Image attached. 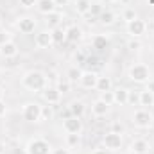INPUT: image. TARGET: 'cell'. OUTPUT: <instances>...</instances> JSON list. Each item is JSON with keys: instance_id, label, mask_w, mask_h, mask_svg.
Instances as JSON below:
<instances>
[{"instance_id": "5b68a950", "label": "cell", "mask_w": 154, "mask_h": 154, "mask_svg": "<svg viewBox=\"0 0 154 154\" xmlns=\"http://www.w3.org/2000/svg\"><path fill=\"white\" fill-rule=\"evenodd\" d=\"M124 145V138L120 133H115V131H108L104 136H102V147L108 151V152H116L120 151Z\"/></svg>"}, {"instance_id": "d590c367", "label": "cell", "mask_w": 154, "mask_h": 154, "mask_svg": "<svg viewBox=\"0 0 154 154\" xmlns=\"http://www.w3.org/2000/svg\"><path fill=\"white\" fill-rule=\"evenodd\" d=\"M127 47H129V50H140L142 48V43L138 41V38H133L127 43Z\"/></svg>"}, {"instance_id": "7c38bea8", "label": "cell", "mask_w": 154, "mask_h": 154, "mask_svg": "<svg viewBox=\"0 0 154 154\" xmlns=\"http://www.w3.org/2000/svg\"><path fill=\"white\" fill-rule=\"evenodd\" d=\"M16 27H18V31H20L22 34H31V32H34V29H36V20L31 18V16H22V18H18Z\"/></svg>"}, {"instance_id": "ffe728a7", "label": "cell", "mask_w": 154, "mask_h": 154, "mask_svg": "<svg viewBox=\"0 0 154 154\" xmlns=\"http://www.w3.org/2000/svg\"><path fill=\"white\" fill-rule=\"evenodd\" d=\"M95 90H97L99 93H104V91H109V90H113V81H111V77H108V75H99Z\"/></svg>"}, {"instance_id": "5bb4252c", "label": "cell", "mask_w": 154, "mask_h": 154, "mask_svg": "<svg viewBox=\"0 0 154 154\" xmlns=\"http://www.w3.org/2000/svg\"><path fill=\"white\" fill-rule=\"evenodd\" d=\"M109 108H111V106H108L104 100L97 99V100H93V104H91V115L95 116V118H102V116H106L109 113Z\"/></svg>"}, {"instance_id": "9a60e30c", "label": "cell", "mask_w": 154, "mask_h": 154, "mask_svg": "<svg viewBox=\"0 0 154 154\" xmlns=\"http://www.w3.org/2000/svg\"><path fill=\"white\" fill-rule=\"evenodd\" d=\"M113 95H115V104L118 106H127L129 104V95L131 91L125 88V86H118L113 90Z\"/></svg>"}, {"instance_id": "7dc6e473", "label": "cell", "mask_w": 154, "mask_h": 154, "mask_svg": "<svg viewBox=\"0 0 154 154\" xmlns=\"http://www.w3.org/2000/svg\"><path fill=\"white\" fill-rule=\"evenodd\" d=\"M147 2H149V5H152L154 7V0H147Z\"/></svg>"}, {"instance_id": "603a6c76", "label": "cell", "mask_w": 154, "mask_h": 154, "mask_svg": "<svg viewBox=\"0 0 154 154\" xmlns=\"http://www.w3.org/2000/svg\"><path fill=\"white\" fill-rule=\"evenodd\" d=\"M68 109H70L72 116H77V118H82L84 113H86V106H84L82 100H72L70 106H68Z\"/></svg>"}, {"instance_id": "7402d4cb", "label": "cell", "mask_w": 154, "mask_h": 154, "mask_svg": "<svg viewBox=\"0 0 154 154\" xmlns=\"http://www.w3.org/2000/svg\"><path fill=\"white\" fill-rule=\"evenodd\" d=\"M45 22H47V25H48L50 29H56V27H59L61 22H63V13H61V11H54V13H50V14L45 16Z\"/></svg>"}, {"instance_id": "484cf974", "label": "cell", "mask_w": 154, "mask_h": 154, "mask_svg": "<svg viewBox=\"0 0 154 154\" xmlns=\"http://www.w3.org/2000/svg\"><path fill=\"white\" fill-rule=\"evenodd\" d=\"M99 22L102 23V25H106V27H109V25H113L116 22V14L113 11H109V9H106V11H102V14L99 16Z\"/></svg>"}, {"instance_id": "d6986e66", "label": "cell", "mask_w": 154, "mask_h": 154, "mask_svg": "<svg viewBox=\"0 0 154 154\" xmlns=\"http://www.w3.org/2000/svg\"><path fill=\"white\" fill-rule=\"evenodd\" d=\"M91 47H93L95 50L102 52V50H106V48L109 47V38L104 36V34H95L93 39H91Z\"/></svg>"}, {"instance_id": "f907efd6", "label": "cell", "mask_w": 154, "mask_h": 154, "mask_svg": "<svg viewBox=\"0 0 154 154\" xmlns=\"http://www.w3.org/2000/svg\"><path fill=\"white\" fill-rule=\"evenodd\" d=\"M152 23H154V20H152Z\"/></svg>"}, {"instance_id": "ee69618b", "label": "cell", "mask_w": 154, "mask_h": 154, "mask_svg": "<svg viewBox=\"0 0 154 154\" xmlns=\"http://www.w3.org/2000/svg\"><path fill=\"white\" fill-rule=\"evenodd\" d=\"M0 154H5V143L0 140Z\"/></svg>"}, {"instance_id": "836d02e7", "label": "cell", "mask_w": 154, "mask_h": 154, "mask_svg": "<svg viewBox=\"0 0 154 154\" xmlns=\"http://www.w3.org/2000/svg\"><path fill=\"white\" fill-rule=\"evenodd\" d=\"M122 18L129 23L131 20H134V18H138L136 16V13H134V9H124V13H122Z\"/></svg>"}, {"instance_id": "b9f144b4", "label": "cell", "mask_w": 154, "mask_h": 154, "mask_svg": "<svg viewBox=\"0 0 154 154\" xmlns=\"http://www.w3.org/2000/svg\"><path fill=\"white\" fill-rule=\"evenodd\" d=\"M91 154H109L104 147H99V149H95V151H91Z\"/></svg>"}, {"instance_id": "83f0119b", "label": "cell", "mask_w": 154, "mask_h": 154, "mask_svg": "<svg viewBox=\"0 0 154 154\" xmlns=\"http://www.w3.org/2000/svg\"><path fill=\"white\" fill-rule=\"evenodd\" d=\"M81 138H82V134H66V138H65L66 147H68V149L79 147V145H81Z\"/></svg>"}, {"instance_id": "4fadbf2b", "label": "cell", "mask_w": 154, "mask_h": 154, "mask_svg": "<svg viewBox=\"0 0 154 154\" xmlns=\"http://www.w3.org/2000/svg\"><path fill=\"white\" fill-rule=\"evenodd\" d=\"M34 45L38 48H50L54 45L50 31H39L38 34H36V38H34Z\"/></svg>"}, {"instance_id": "ac0fdd59", "label": "cell", "mask_w": 154, "mask_h": 154, "mask_svg": "<svg viewBox=\"0 0 154 154\" xmlns=\"http://www.w3.org/2000/svg\"><path fill=\"white\" fill-rule=\"evenodd\" d=\"M138 104H140L143 109H151V108H154V93L147 91L145 88L140 90V93H138Z\"/></svg>"}, {"instance_id": "681fc988", "label": "cell", "mask_w": 154, "mask_h": 154, "mask_svg": "<svg viewBox=\"0 0 154 154\" xmlns=\"http://www.w3.org/2000/svg\"><path fill=\"white\" fill-rule=\"evenodd\" d=\"M152 138H154V134H152Z\"/></svg>"}, {"instance_id": "6da1fadb", "label": "cell", "mask_w": 154, "mask_h": 154, "mask_svg": "<svg viewBox=\"0 0 154 154\" xmlns=\"http://www.w3.org/2000/svg\"><path fill=\"white\" fill-rule=\"evenodd\" d=\"M48 81H47V74L39 72V70H29L22 77V86L32 93H41L47 88Z\"/></svg>"}, {"instance_id": "ba28073f", "label": "cell", "mask_w": 154, "mask_h": 154, "mask_svg": "<svg viewBox=\"0 0 154 154\" xmlns=\"http://www.w3.org/2000/svg\"><path fill=\"white\" fill-rule=\"evenodd\" d=\"M147 32V22L142 18H134L127 23V34L131 38H142Z\"/></svg>"}, {"instance_id": "f546056e", "label": "cell", "mask_w": 154, "mask_h": 154, "mask_svg": "<svg viewBox=\"0 0 154 154\" xmlns=\"http://www.w3.org/2000/svg\"><path fill=\"white\" fill-rule=\"evenodd\" d=\"M102 4H91V7H90V13L86 14V16H91V18H97L99 20V16L102 14Z\"/></svg>"}, {"instance_id": "44dd1931", "label": "cell", "mask_w": 154, "mask_h": 154, "mask_svg": "<svg viewBox=\"0 0 154 154\" xmlns=\"http://www.w3.org/2000/svg\"><path fill=\"white\" fill-rule=\"evenodd\" d=\"M36 9H38L41 14H50V13H54L57 7H56V4H54V0H38L36 2Z\"/></svg>"}, {"instance_id": "c3c4849f", "label": "cell", "mask_w": 154, "mask_h": 154, "mask_svg": "<svg viewBox=\"0 0 154 154\" xmlns=\"http://www.w3.org/2000/svg\"><path fill=\"white\" fill-rule=\"evenodd\" d=\"M0 25H2V18H0Z\"/></svg>"}, {"instance_id": "e575fe53", "label": "cell", "mask_w": 154, "mask_h": 154, "mask_svg": "<svg viewBox=\"0 0 154 154\" xmlns=\"http://www.w3.org/2000/svg\"><path fill=\"white\" fill-rule=\"evenodd\" d=\"M36 2H38V0H18L20 7H23V9H31V7H34Z\"/></svg>"}, {"instance_id": "f1b7e54d", "label": "cell", "mask_w": 154, "mask_h": 154, "mask_svg": "<svg viewBox=\"0 0 154 154\" xmlns=\"http://www.w3.org/2000/svg\"><path fill=\"white\" fill-rule=\"evenodd\" d=\"M52 118H54V106H48V104L41 106V122H48Z\"/></svg>"}, {"instance_id": "60d3db41", "label": "cell", "mask_w": 154, "mask_h": 154, "mask_svg": "<svg viewBox=\"0 0 154 154\" xmlns=\"http://www.w3.org/2000/svg\"><path fill=\"white\" fill-rule=\"evenodd\" d=\"M111 131H115V133H120V134H122V133H124V127H122V124H116V122H115Z\"/></svg>"}, {"instance_id": "4316f807", "label": "cell", "mask_w": 154, "mask_h": 154, "mask_svg": "<svg viewBox=\"0 0 154 154\" xmlns=\"http://www.w3.org/2000/svg\"><path fill=\"white\" fill-rule=\"evenodd\" d=\"M81 75H82V70H79L77 66H70V68L66 70V81H70L72 84H74V82H79Z\"/></svg>"}, {"instance_id": "52a82bcc", "label": "cell", "mask_w": 154, "mask_h": 154, "mask_svg": "<svg viewBox=\"0 0 154 154\" xmlns=\"http://www.w3.org/2000/svg\"><path fill=\"white\" fill-rule=\"evenodd\" d=\"M41 97H43V100H45L48 106H57V104H61V100H63V93L57 90L56 84H47V88L41 91Z\"/></svg>"}, {"instance_id": "2e32d148", "label": "cell", "mask_w": 154, "mask_h": 154, "mask_svg": "<svg viewBox=\"0 0 154 154\" xmlns=\"http://www.w3.org/2000/svg\"><path fill=\"white\" fill-rule=\"evenodd\" d=\"M18 52H20V47H18L14 41H9V43H5V45L0 47V56L5 57V59H13V57H16Z\"/></svg>"}, {"instance_id": "7a4b0ae2", "label": "cell", "mask_w": 154, "mask_h": 154, "mask_svg": "<svg viewBox=\"0 0 154 154\" xmlns=\"http://www.w3.org/2000/svg\"><path fill=\"white\" fill-rule=\"evenodd\" d=\"M129 79L136 84H145L147 81H151V68L145 63H134L129 68Z\"/></svg>"}, {"instance_id": "3957f363", "label": "cell", "mask_w": 154, "mask_h": 154, "mask_svg": "<svg viewBox=\"0 0 154 154\" xmlns=\"http://www.w3.org/2000/svg\"><path fill=\"white\" fill-rule=\"evenodd\" d=\"M131 122H133V125L138 127V129H151L154 125V115L151 113V109L140 108V109H136V111L131 115Z\"/></svg>"}, {"instance_id": "f35d334b", "label": "cell", "mask_w": 154, "mask_h": 154, "mask_svg": "<svg viewBox=\"0 0 154 154\" xmlns=\"http://www.w3.org/2000/svg\"><path fill=\"white\" fill-rule=\"evenodd\" d=\"M54 4H56V7H65L70 4V0H54Z\"/></svg>"}, {"instance_id": "bcb514c9", "label": "cell", "mask_w": 154, "mask_h": 154, "mask_svg": "<svg viewBox=\"0 0 154 154\" xmlns=\"http://www.w3.org/2000/svg\"><path fill=\"white\" fill-rule=\"evenodd\" d=\"M0 100H4V88L0 86Z\"/></svg>"}, {"instance_id": "74e56055", "label": "cell", "mask_w": 154, "mask_h": 154, "mask_svg": "<svg viewBox=\"0 0 154 154\" xmlns=\"http://www.w3.org/2000/svg\"><path fill=\"white\" fill-rule=\"evenodd\" d=\"M52 154H70L68 147H57V149H52Z\"/></svg>"}, {"instance_id": "8d00e7d4", "label": "cell", "mask_w": 154, "mask_h": 154, "mask_svg": "<svg viewBox=\"0 0 154 154\" xmlns=\"http://www.w3.org/2000/svg\"><path fill=\"white\" fill-rule=\"evenodd\" d=\"M5 115H7V104L5 100H0V118H4Z\"/></svg>"}, {"instance_id": "e0dca14e", "label": "cell", "mask_w": 154, "mask_h": 154, "mask_svg": "<svg viewBox=\"0 0 154 154\" xmlns=\"http://www.w3.org/2000/svg\"><path fill=\"white\" fill-rule=\"evenodd\" d=\"M82 36H84V32H82V29L79 25L72 23V25L66 27V41L68 43H79L82 39Z\"/></svg>"}, {"instance_id": "7bdbcfd3", "label": "cell", "mask_w": 154, "mask_h": 154, "mask_svg": "<svg viewBox=\"0 0 154 154\" xmlns=\"http://www.w3.org/2000/svg\"><path fill=\"white\" fill-rule=\"evenodd\" d=\"M97 61H99L97 57H86V65H99Z\"/></svg>"}, {"instance_id": "d6a6232c", "label": "cell", "mask_w": 154, "mask_h": 154, "mask_svg": "<svg viewBox=\"0 0 154 154\" xmlns=\"http://www.w3.org/2000/svg\"><path fill=\"white\" fill-rule=\"evenodd\" d=\"M9 41H13L11 32H9V31H5V29H0V47H2V45H5V43H9Z\"/></svg>"}, {"instance_id": "277c9868", "label": "cell", "mask_w": 154, "mask_h": 154, "mask_svg": "<svg viewBox=\"0 0 154 154\" xmlns=\"http://www.w3.org/2000/svg\"><path fill=\"white\" fill-rule=\"evenodd\" d=\"M25 152L27 154H52V145L45 138H39V136L38 138H31L27 142Z\"/></svg>"}, {"instance_id": "4dcf8cb0", "label": "cell", "mask_w": 154, "mask_h": 154, "mask_svg": "<svg viewBox=\"0 0 154 154\" xmlns=\"http://www.w3.org/2000/svg\"><path fill=\"white\" fill-rule=\"evenodd\" d=\"M99 99H100V100H104L108 106H113V104H115V95H113V90L100 93V97H99Z\"/></svg>"}, {"instance_id": "30bf717a", "label": "cell", "mask_w": 154, "mask_h": 154, "mask_svg": "<svg viewBox=\"0 0 154 154\" xmlns=\"http://www.w3.org/2000/svg\"><path fill=\"white\" fill-rule=\"evenodd\" d=\"M151 152V143L145 138H136L129 143V154H149Z\"/></svg>"}, {"instance_id": "9c48e42d", "label": "cell", "mask_w": 154, "mask_h": 154, "mask_svg": "<svg viewBox=\"0 0 154 154\" xmlns=\"http://www.w3.org/2000/svg\"><path fill=\"white\" fill-rule=\"evenodd\" d=\"M63 129L66 134H81L84 125H82V120L77 118V116H68L66 120H63Z\"/></svg>"}, {"instance_id": "cb8c5ba5", "label": "cell", "mask_w": 154, "mask_h": 154, "mask_svg": "<svg viewBox=\"0 0 154 154\" xmlns=\"http://www.w3.org/2000/svg\"><path fill=\"white\" fill-rule=\"evenodd\" d=\"M50 34H52L54 45H63L66 41V29H63L61 25L56 27V29H50Z\"/></svg>"}, {"instance_id": "ab89813d", "label": "cell", "mask_w": 154, "mask_h": 154, "mask_svg": "<svg viewBox=\"0 0 154 154\" xmlns=\"http://www.w3.org/2000/svg\"><path fill=\"white\" fill-rule=\"evenodd\" d=\"M145 90H147V91H151V93H154V81H152V79L145 82Z\"/></svg>"}, {"instance_id": "8fae6325", "label": "cell", "mask_w": 154, "mask_h": 154, "mask_svg": "<svg viewBox=\"0 0 154 154\" xmlns=\"http://www.w3.org/2000/svg\"><path fill=\"white\" fill-rule=\"evenodd\" d=\"M97 79H99V74H97V72L86 70V72H82V75H81V79H79V84H81L84 90H95Z\"/></svg>"}, {"instance_id": "1f68e13d", "label": "cell", "mask_w": 154, "mask_h": 154, "mask_svg": "<svg viewBox=\"0 0 154 154\" xmlns=\"http://www.w3.org/2000/svg\"><path fill=\"white\" fill-rule=\"evenodd\" d=\"M56 86H57V90H59L63 95H65V93H68V91L72 90V82H70V81H66V79H65V81L61 79V81H59Z\"/></svg>"}, {"instance_id": "f6af8a7d", "label": "cell", "mask_w": 154, "mask_h": 154, "mask_svg": "<svg viewBox=\"0 0 154 154\" xmlns=\"http://www.w3.org/2000/svg\"><path fill=\"white\" fill-rule=\"evenodd\" d=\"M113 2H116V0H100V4H106V5L108 4H113Z\"/></svg>"}, {"instance_id": "d4e9b609", "label": "cell", "mask_w": 154, "mask_h": 154, "mask_svg": "<svg viewBox=\"0 0 154 154\" xmlns=\"http://www.w3.org/2000/svg\"><path fill=\"white\" fill-rule=\"evenodd\" d=\"M90 7H91V0H75V5H74L75 13L81 16H86L90 13Z\"/></svg>"}, {"instance_id": "8992f818", "label": "cell", "mask_w": 154, "mask_h": 154, "mask_svg": "<svg viewBox=\"0 0 154 154\" xmlns=\"http://www.w3.org/2000/svg\"><path fill=\"white\" fill-rule=\"evenodd\" d=\"M22 116L29 124L41 122V104H38V102H25L23 108H22Z\"/></svg>"}]
</instances>
